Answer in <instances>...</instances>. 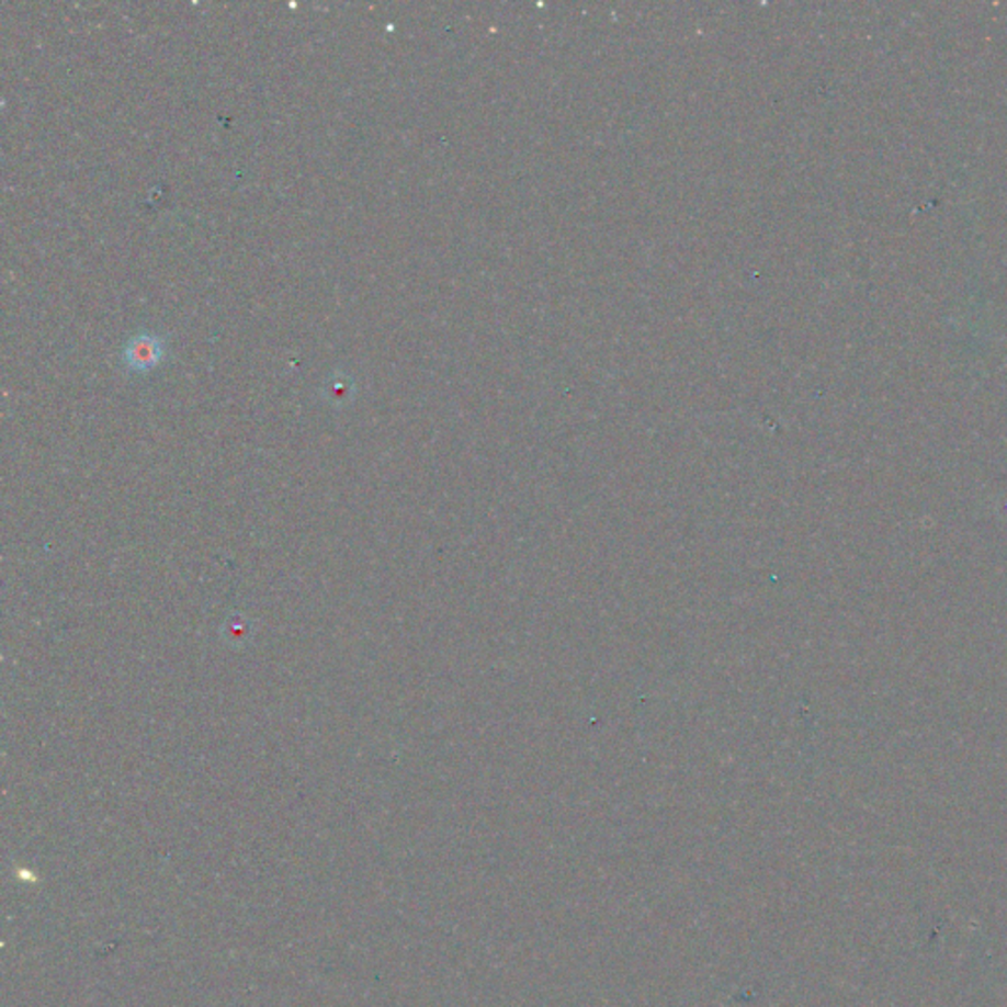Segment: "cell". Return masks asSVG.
Listing matches in <instances>:
<instances>
[{
	"label": "cell",
	"mask_w": 1007,
	"mask_h": 1007,
	"mask_svg": "<svg viewBox=\"0 0 1007 1007\" xmlns=\"http://www.w3.org/2000/svg\"><path fill=\"white\" fill-rule=\"evenodd\" d=\"M160 341L152 337V335H138L136 339L128 342L126 347V359H128V366L133 369H138V371H146L156 364V361H160Z\"/></svg>",
	"instance_id": "cell-1"
}]
</instances>
